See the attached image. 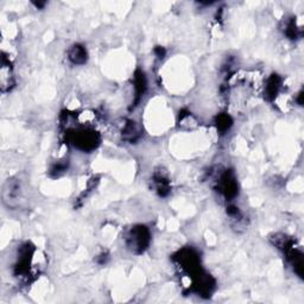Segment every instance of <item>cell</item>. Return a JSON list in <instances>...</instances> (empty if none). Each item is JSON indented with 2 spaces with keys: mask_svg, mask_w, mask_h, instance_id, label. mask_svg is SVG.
<instances>
[{
  "mask_svg": "<svg viewBox=\"0 0 304 304\" xmlns=\"http://www.w3.org/2000/svg\"><path fill=\"white\" fill-rule=\"evenodd\" d=\"M129 244L130 247L135 248V250H144L146 246H148L149 243V232L145 230V227H138V228H133V231L131 232L130 237H129Z\"/></svg>",
  "mask_w": 304,
  "mask_h": 304,
  "instance_id": "1",
  "label": "cell"
},
{
  "mask_svg": "<svg viewBox=\"0 0 304 304\" xmlns=\"http://www.w3.org/2000/svg\"><path fill=\"white\" fill-rule=\"evenodd\" d=\"M69 58L76 64L84 63L87 60V52L82 47H80V45H75V47L70 49Z\"/></svg>",
  "mask_w": 304,
  "mask_h": 304,
  "instance_id": "2",
  "label": "cell"
}]
</instances>
